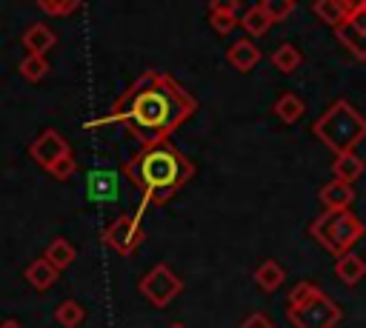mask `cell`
I'll list each match as a JSON object with an SVG mask.
<instances>
[{
    "label": "cell",
    "mask_w": 366,
    "mask_h": 328,
    "mask_svg": "<svg viewBox=\"0 0 366 328\" xmlns=\"http://www.w3.org/2000/svg\"><path fill=\"white\" fill-rule=\"evenodd\" d=\"M197 111V97L189 94L169 71L146 68L132 86L112 103V108L94 120H86L83 128L123 125L140 148L169 143V137Z\"/></svg>",
    "instance_id": "cell-1"
},
{
    "label": "cell",
    "mask_w": 366,
    "mask_h": 328,
    "mask_svg": "<svg viewBox=\"0 0 366 328\" xmlns=\"http://www.w3.org/2000/svg\"><path fill=\"white\" fill-rule=\"evenodd\" d=\"M123 174L129 177V183H134V188L140 191V203L149 208L172 200L194 177V163L169 140L137 148L123 163Z\"/></svg>",
    "instance_id": "cell-2"
},
{
    "label": "cell",
    "mask_w": 366,
    "mask_h": 328,
    "mask_svg": "<svg viewBox=\"0 0 366 328\" xmlns=\"http://www.w3.org/2000/svg\"><path fill=\"white\" fill-rule=\"evenodd\" d=\"M312 134L335 154H349L366 140V117L349 103V100H335L315 123Z\"/></svg>",
    "instance_id": "cell-3"
},
{
    "label": "cell",
    "mask_w": 366,
    "mask_h": 328,
    "mask_svg": "<svg viewBox=\"0 0 366 328\" xmlns=\"http://www.w3.org/2000/svg\"><path fill=\"white\" fill-rule=\"evenodd\" d=\"M309 234L337 260V257H343L355 248V242L366 234V225L352 211H340V214L323 211L320 217H315L309 222Z\"/></svg>",
    "instance_id": "cell-4"
},
{
    "label": "cell",
    "mask_w": 366,
    "mask_h": 328,
    "mask_svg": "<svg viewBox=\"0 0 366 328\" xmlns=\"http://www.w3.org/2000/svg\"><path fill=\"white\" fill-rule=\"evenodd\" d=\"M29 157L34 160V165H40L57 183H66L77 174V160L71 154V145L57 128H43L29 143Z\"/></svg>",
    "instance_id": "cell-5"
},
{
    "label": "cell",
    "mask_w": 366,
    "mask_h": 328,
    "mask_svg": "<svg viewBox=\"0 0 366 328\" xmlns=\"http://www.w3.org/2000/svg\"><path fill=\"white\" fill-rule=\"evenodd\" d=\"M143 214H146V205H143V203H140L132 214H129V211H126V214H117V217L103 228L100 240H103L114 254H120V257L134 254V251L143 245V240H146Z\"/></svg>",
    "instance_id": "cell-6"
},
{
    "label": "cell",
    "mask_w": 366,
    "mask_h": 328,
    "mask_svg": "<svg viewBox=\"0 0 366 328\" xmlns=\"http://www.w3.org/2000/svg\"><path fill=\"white\" fill-rule=\"evenodd\" d=\"M137 291H140V297H143L149 305L166 308V305H172V302L183 294V280L174 274L172 265L154 262V265L137 280Z\"/></svg>",
    "instance_id": "cell-7"
},
{
    "label": "cell",
    "mask_w": 366,
    "mask_h": 328,
    "mask_svg": "<svg viewBox=\"0 0 366 328\" xmlns=\"http://www.w3.org/2000/svg\"><path fill=\"white\" fill-rule=\"evenodd\" d=\"M286 317L292 319L295 328H335L343 319L340 305L323 291L320 297H315L309 305L297 308V311H286Z\"/></svg>",
    "instance_id": "cell-8"
},
{
    "label": "cell",
    "mask_w": 366,
    "mask_h": 328,
    "mask_svg": "<svg viewBox=\"0 0 366 328\" xmlns=\"http://www.w3.org/2000/svg\"><path fill=\"white\" fill-rule=\"evenodd\" d=\"M20 43L26 48V54H37V57H46L54 46H57V34L49 23H31L23 34H20Z\"/></svg>",
    "instance_id": "cell-9"
},
{
    "label": "cell",
    "mask_w": 366,
    "mask_h": 328,
    "mask_svg": "<svg viewBox=\"0 0 366 328\" xmlns=\"http://www.w3.org/2000/svg\"><path fill=\"white\" fill-rule=\"evenodd\" d=\"M317 200H320L323 211H332V214L352 211L349 205L355 203V185H346V183H340V180H332V183H326V185L317 191Z\"/></svg>",
    "instance_id": "cell-10"
},
{
    "label": "cell",
    "mask_w": 366,
    "mask_h": 328,
    "mask_svg": "<svg viewBox=\"0 0 366 328\" xmlns=\"http://www.w3.org/2000/svg\"><path fill=\"white\" fill-rule=\"evenodd\" d=\"M257 60H260V48L254 46L252 37H240V40L229 43V48H226V63H229L234 71H240V74L252 71V68L257 66Z\"/></svg>",
    "instance_id": "cell-11"
},
{
    "label": "cell",
    "mask_w": 366,
    "mask_h": 328,
    "mask_svg": "<svg viewBox=\"0 0 366 328\" xmlns=\"http://www.w3.org/2000/svg\"><path fill=\"white\" fill-rule=\"evenodd\" d=\"M209 23L217 34H229L240 26L237 17V3L234 0H212L209 3Z\"/></svg>",
    "instance_id": "cell-12"
},
{
    "label": "cell",
    "mask_w": 366,
    "mask_h": 328,
    "mask_svg": "<svg viewBox=\"0 0 366 328\" xmlns=\"http://www.w3.org/2000/svg\"><path fill=\"white\" fill-rule=\"evenodd\" d=\"M352 6H355V0H317V3H312V14H315L320 23L337 29V26L346 23Z\"/></svg>",
    "instance_id": "cell-13"
},
{
    "label": "cell",
    "mask_w": 366,
    "mask_h": 328,
    "mask_svg": "<svg viewBox=\"0 0 366 328\" xmlns=\"http://www.w3.org/2000/svg\"><path fill=\"white\" fill-rule=\"evenodd\" d=\"M363 174H366V163L357 157V151L335 154V160H332V180H340V183L352 185V183H357Z\"/></svg>",
    "instance_id": "cell-14"
},
{
    "label": "cell",
    "mask_w": 366,
    "mask_h": 328,
    "mask_svg": "<svg viewBox=\"0 0 366 328\" xmlns=\"http://www.w3.org/2000/svg\"><path fill=\"white\" fill-rule=\"evenodd\" d=\"M23 277H26V282H29L34 291H49V288L60 280V271H57L46 257H37V260H31V262L26 265Z\"/></svg>",
    "instance_id": "cell-15"
},
{
    "label": "cell",
    "mask_w": 366,
    "mask_h": 328,
    "mask_svg": "<svg viewBox=\"0 0 366 328\" xmlns=\"http://www.w3.org/2000/svg\"><path fill=\"white\" fill-rule=\"evenodd\" d=\"M272 114H274L283 125H295V123L306 114V103H303L300 94H295V91H283V94L272 103Z\"/></svg>",
    "instance_id": "cell-16"
},
{
    "label": "cell",
    "mask_w": 366,
    "mask_h": 328,
    "mask_svg": "<svg viewBox=\"0 0 366 328\" xmlns=\"http://www.w3.org/2000/svg\"><path fill=\"white\" fill-rule=\"evenodd\" d=\"M335 274H337V280L343 285H357L366 277V260L360 254L349 251V254H343V257L335 260Z\"/></svg>",
    "instance_id": "cell-17"
},
{
    "label": "cell",
    "mask_w": 366,
    "mask_h": 328,
    "mask_svg": "<svg viewBox=\"0 0 366 328\" xmlns=\"http://www.w3.org/2000/svg\"><path fill=\"white\" fill-rule=\"evenodd\" d=\"M272 26H274V23H272V17L266 14L263 3H252V6L240 14V29H243L249 37H263Z\"/></svg>",
    "instance_id": "cell-18"
},
{
    "label": "cell",
    "mask_w": 366,
    "mask_h": 328,
    "mask_svg": "<svg viewBox=\"0 0 366 328\" xmlns=\"http://www.w3.org/2000/svg\"><path fill=\"white\" fill-rule=\"evenodd\" d=\"M283 280H286V271H283V265H280L277 260H263V262L254 268V282H257V288L266 291V294H274V291L283 285Z\"/></svg>",
    "instance_id": "cell-19"
},
{
    "label": "cell",
    "mask_w": 366,
    "mask_h": 328,
    "mask_svg": "<svg viewBox=\"0 0 366 328\" xmlns=\"http://www.w3.org/2000/svg\"><path fill=\"white\" fill-rule=\"evenodd\" d=\"M43 257L57 268V271H66L74 260H77V248L66 240V237H54L49 245H46V251H43Z\"/></svg>",
    "instance_id": "cell-20"
},
{
    "label": "cell",
    "mask_w": 366,
    "mask_h": 328,
    "mask_svg": "<svg viewBox=\"0 0 366 328\" xmlns=\"http://www.w3.org/2000/svg\"><path fill=\"white\" fill-rule=\"evenodd\" d=\"M272 66L280 71V74H295L297 68H300V63H303V54H300V48L295 46V43H280L274 51H272Z\"/></svg>",
    "instance_id": "cell-21"
},
{
    "label": "cell",
    "mask_w": 366,
    "mask_h": 328,
    "mask_svg": "<svg viewBox=\"0 0 366 328\" xmlns=\"http://www.w3.org/2000/svg\"><path fill=\"white\" fill-rule=\"evenodd\" d=\"M323 294V288L317 285V282H312V280H300V282H295L292 285V291L286 294V311H297V308H303V305H309L315 297H320Z\"/></svg>",
    "instance_id": "cell-22"
},
{
    "label": "cell",
    "mask_w": 366,
    "mask_h": 328,
    "mask_svg": "<svg viewBox=\"0 0 366 328\" xmlns=\"http://www.w3.org/2000/svg\"><path fill=\"white\" fill-rule=\"evenodd\" d=\"M89 197L92 200H112L117 194V183H114V174L112 171H92L89 177Z\"/></svg>",
    "instance_id": "cell-23"
},
{
    "label": "cell",
    "mask_w": 366,
    "mask_h": 328,
    "mask_svg": "<svg viewBox=\"0 0 366 328\" xmlns=\"http://www.w3.org/2000/svg\"><path fill=\"white\" fill-rule=\"evenodd\" d=\"M49 60L46 57H37V54H26L20 63H17V71L26 83H40L46 74H49Z\"/></svg>",
    "instance_id": "cell-24"
},
{
    "label": "cell",
    "mask_w": 366,
    "mask_h": 328,
    "mask_svg": "<svg viewBox=\"0 0 366 328\" xmlns=\"http://www.w3.org/2000/svg\"><path fill=\"white\" fill-rule=\"evenodd\" d=\"M54 319H57L63 328H77V325L86 319V308H83L77 299H63V302L54 308Z\"/></svg>",
    "instance_id": "cell-25"
},
{
    "label": "cell",
    "mask_w": 366,
    "mask_h": 328,
    "mask_svg": "<svg viewBox=\"0 0 366 328\" xmlns=\"http://www.w3.org/2000/svg\"><path fill=\"white\" fill-rule=\"evenodd\" d=\"M335 37H337V43H340L355 60H366V34H352L346 26H337V29H335Z\"/></svg>",
    "instance_id": "cell-26"
},
{
    "label": "cell",
    "mask_w": 366,
    "mask_h": 328,
    "mask_svg": "<svg viewBox=\"0 0 366 328\" xmlns=\"http://www.w3.org/2000/svg\"><path fill=\"white\" fill-rule=\"evenodd\" d=\"M37 9L51 17H69L77 9H83V3L80 0H37Z\"/></svg>",
    "instance_id": "cell-27"
},
{
    "label": "cell",
    "mask_w": 366,
    "mask_h": 328,
    "mask_svg": "<svg viewBox=\"0 0 366 328\" xmlns=\"http://www.w3.org/2000/svg\"><path fill=\"white\" fill-rule=\"evenodd\" d=\"M263 9L272 17V23H283L297 9V3L295 0H263Z\"/></svg>",
    "instance_id": "cell-28"
},
{
    "label": "cell",
    "mask_w": 366,
    "mask_h": 328,
    "mask_svg": "<svg viewBox=\"0 0 366 328\" xmlns=\"http://www.w3.org/2000/svg\"><path fill=\"white\" fill-rule=\"evenodd\" d=\"M352 34H366V0H357L355 6H352V11H349V17H346V23H343Z\"/></svg>",
    "instance_id": "cell-29"
},
{
    "label": "cell",
    "mask_w": 366,
    "mask_h": 328,
    "mask_svg": "<svg viewBox=\"0 0 366 328\" xmlns=\"http://www.w3.org/2000/svg\"><path fill=\"white\" fill-rule=\"evenodd\" d=\"M237 328H277L272 319H269V314H263V311H254V314H249Z\"/></svg>",
    "instance_id": "cell-30"
},
{
    "label": "cell",
    "mask_w": 366,
    "mask_h": 328,
    "mask_svg": "<svg viewBox=\"0 0 366 328\" xmlns=\"http://www.w3.org/2000/svg\"><path fill=\"white\" fill-rule=\"evenodd\" d=\"M0 328H23V325H20L17 319H3V322H0Z\"/></svg>",
    "instance_id": "cell-31"
},
{
    "label": "cell",
    "mask_w": 366,
    "mask_h": 328,
    "mask_svg": "<svg viewBox=\"0 0 366 328\" xmlns=\"http://www.w3.org/2000/svg\"><path fill=\"white\" fill-rule=\"evenodd\" d=\"M169 328H186V325H183V322H172Z\"/></svg>",
    "instance_id": "cell-32"
}]
</instances>
